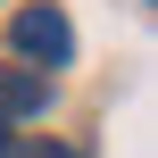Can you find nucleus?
Returning <instances> with one entry per match:
<instances>
[{"label":"nucleus","instance_id":"1","mask_svg":"<svg viewBox=\"0 0 158 158\" xmlns=\"http://www.w3.org/2000/svg\"><path fill=\"white\" fill-rule=\"evenodd\" d=\"M8 33H17V50H25V58H42V67H67V58H75V25H67L50 0L17 8V17H8Z\"/></svg>","mask_w":158,"mask_h":158},{"label":"nucleus","instance_id":"2","mask_svg":"<svg viewBox=\"0 0 158 158\" xmlns=\"http://www.w3.org/2000/svg\"><path fill=\"white\" fill-rule=\"evenodd\" d=\"M42 100H50V75L42 67H0V125L8 117H33Z\"/></svg>","mask_w":158,"mask_h":158},{"label":"nucleus","instance_id":"3","mask_svg":"<svg viewBox=\"0 0 158 158\" xmlns=\"http://www.w3.org/2000/svg\"><path fill=\"white\" fill-rule=\"evenodd\" d=\"M8 158H83V150H67V142H8Z\"/></svg>","mask_w":158,"mask_h":158},{"label":"nucleus","instance_id":"4","mask_svg":"<svg viewBox=\"0 0 158 158\" xmlns=\"http://www.w3.org/2000/svg\"><path fill=\"white\" fill-rule=\"evenodd\" d=\"M0 158H8V125H0Z\"/></svg>","mask_w":158,"mask_h":158}]
</instances>
